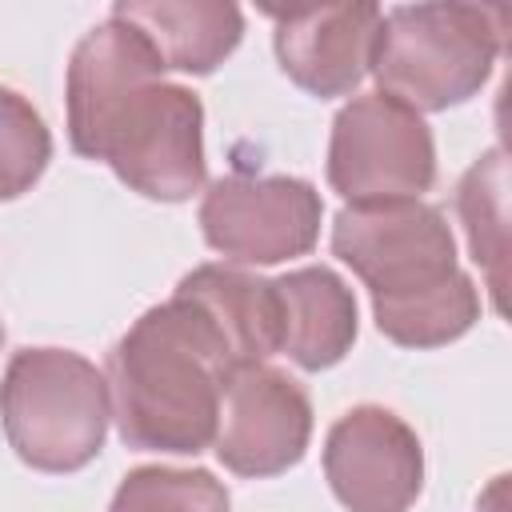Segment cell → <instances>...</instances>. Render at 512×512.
Returning <instances> with one entry per match:
<instances>
[{
	"instance_id": "5b68a950",
	"label": "cell",
	"mask_w": 512,
	"mask_h": 512,
	"mask_svg": "<svg viewBox=\"0 0 512 512\" xmlns=\"http://www.w3.org/2000/svg\"><path fill=\"white\" fill-rule=\"evenodd\" d=\"M112 416L108 376L68 348H24L0 384V420L16 456L40 472H76L100 448Z\"/></svg>"
},
{
	"instance_id": "7a4b0ae2",
	"label": "cell",
	"mask_w": 512,
	"mask_h": 512,
	"mask_svg": "<svg viewBox=\"0 0 512 512\" xmlns=\"http://www.w3.org/2000/svg\"><path fill=\"white\" fill-rule=\"evenodd\" d=\"M236 368L244 364L216 316L176 288L108 352V392L124 444L148 452L208 448Z\"/></svg>"
},
{
	"instance_id": "5bb4252c",
	"label": "cell",
	"mask_w": 512,
	"mask_h": 512,
	"mask_svg": "<svg viewBox=\"0 0 512 512\" xmlns=\"http://www.w3.org/2000/svg\"><path fill=\"white\" fill-rule=\"evenodd\" d=\"M464 228H468V244L476 264L488 272V288H492V304L504 308V264H508V164L504 152H488L484 160H476L456 192Z\"/></svg>"
},
{
	"instance_id": "277c9868",
	"label": "cell",
	"mask_w": 512,
	"mask_h": 512,
	"mask_svg": "<svg viewBox=\"0 0 512 512\" xmlns=\"http://www.w3.org/2000/svg\"><path fill=\"white\" fill-rule=\"evenodd\" d=\"M504 28L508 12L492 4H400L380 20L368 72L380 96L412 112H440L480 92Z\"/></svg>"
},
{
	"instance_id": "3957f363",
	"label": "cell",
	"mask_w": 512,
	"mask_h": 512,
	"mask_svg": "<svg viewBox=\"0 0 512 512\" xmlns=\"http://www.w3.org/2000/svg\"><path fill=\"white\" fill-rule=\"evenodd\" d=\"M332 252L368 284L376 328L404 348L448 344L480 316V296L456 268L452 232L432 204L344 208Z\"/></svg>"
},
{
	"instance_id": "8992f818",
	"label": "cell",
	"mask_w": 512,
	"mask_h": 512,
	"mask_svg": "<svg viewBox=\"0 0 512 512\" xmlns=\"http://www.w3.org/2000/svg\"><path fill=\"white\" fill-rule=\"evenodd\" d=\"M436 176L432 132L420 112L372 92L340 108L328 144V184L348 208L420 200Z\"/></svg>"
},
{
	"instance_id": "52a82bcc",
	"label": "cell",
	"mask_w": 512,
	"mask_h": 512,
	"mask_svg": "<svg viewBox=\"0 0 512 512\" xmlns=\"http://www.w3.org/2000/svg\"><path fill=\"white\" fill-rule=\"evenodd\" d=\"M200 228L240 264L304 256L320 236V192L296 176H224L204 192Z\"/></svg>"
},
{
	"instance_id": "7c38bea8",
	"label": "cell",
	"mask_w": 512,
	"mask_h": 512,
	"mask_svg": "<svg viewBox=\"0 0 512 512\" xmlns=\"http://www.w3.org/2000/svg\"><path fill=\"white\" fill-rule=\"evenodd\" d=\"M112 16L132 24L152 44V52L160 56L164 68L200 72V76L212 72L216 64H224V56L240 44V32H244V16L236 4H208V0L116 4Z\"/></svg>"
},
{
	"instance_id": "e0dca14e",
	"label": "cell",
	"mask_w": 512,
	"mask_h": 512,
	"mask_svg": "<svg viewBox=\"0 0 512 512\" xmlns=\"http://www.w3.org/2000/svg\"><path fill=\"white\" fill-rule=\"evenodd\" d=\"M0 336H4V328H0Z\"/></svg>"
},
{
	"instance_id": "2e32d148",
	"label": "cell",
	"mask_w": 512,
	"mask_h": 512,
	"mask_svg": "<svg viewBox=\"0 0 512 512\" xmlns=\"http://www.w3.org/2000/svg\"><path fill=\"white\" fill-rule=\"evenodd\" d=\"M52 136L40 112L12 88H0V200L28 192L48 168Z\"/></svg>"
},
{
	"instance_id": "8fae6325",
	"label": "cell",
	"mask_w": 512,
	"mask_h": 512,
	"mask_svg": "<svg viewBox=\"0 0 512 512\" xmlns=\"http://www.w3.org/2000/svg\"><path fill=\"white\" fill-rule=\"evenodd\" d=\"M272 292H276L280 352H288L308 372L344 360V352L356 340V300L336 272L296 268L272 280Z\"/></svg>"
},
{
	"instance_id": "ba28073f",
	"label": "cell",
	"mask_w": 512,
	"mask_h": 512,
	"mask_svg": "<svg viewBox=\"0 0 512 512\" xmlns=\"http://www.w3.org/2000/svg\"><path fill=\"white\" fill-rule=\"evenodd\" d=\"M312 436L308 392L280 368H236L220 396L216 456L236 476H276L292 468Z\"/></svg>"
},
{
	"instance_id": "4fadbf2b",
	"label": "cell",
	"mask_w": 512,
	"mask_h": 512,
	"mask_svg": "<svg viewBox=\"0 0 512 512\" xmlns=\"http://www.w3.org/2000/svg\"><path fill=\"white\" fill-rule=\"evenodd\" d=\"M180 292L196 296L224 336L232 340L240 364H264L272 352H280V324H276V292L272 280H260L240 268L204 264L180 280Z\"/></svg>"
},
{
	"instance_id": "9c48e42d",
	"label": "cell",
	"mask_w": 512,
	"mask_h": 512,
	"mask_svg": "<svg viewBox=\"0 0 512 512\" xmlns=\"http://www.w3.org/2000/svg\"><path fill=\"white\" fill-rule=\"evenodd\" d=\"M324 472L348 512H408L420 496L424 452L396 412L364 404L332 424Z\"/></svg>"
},
{
	"instance_id": "9a60e30c",
	"label": "cell",
	"mask_w": 512,
	"mask_h": 512,
	"mask_svg": "<svg viewBox=\"0 0 512 512\" xmlns=\"http://www.w3.org/2000/svg\"><path fill=\"white\" fill-rule=\"evenodd\" d=\"M108 512H228V488L204 468H136Z\"/></svg>"
},
{
	"instance_id": "30bf717a",
	"label": "cell",
	"mask_w": 512,
	"mask_h": 512,
	"mask_svg": "<svg viewBox=\"0 0 512 512\" xmlns=\"http://www.w3.org/2000/svg\"><path fill=\"white\" fill-rule=\"evenodd\" d=\"M280 68L312 96H344L372 68L380 32L376 4H332L312 12H272Z\"/></svg>"
},
{
	"instance_id": "6da1fadb",
	"label": "cell",
	"mask_w": 512,
	"mask_h": 512,
	"mask_svg": "<svg viewBox=\"0 0 512 512\" xmlns=\"http://www.w3.org/2000/svg\"><path fill=\"white\" fill-rule=\"evenodd\" d=\"M152 44L124 20L92 28L68 64V140L104 160L148 200H188L204 184V108L196 92L164 84Z\"/></svg>"
}]
</instances>
